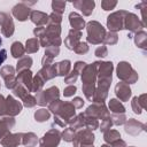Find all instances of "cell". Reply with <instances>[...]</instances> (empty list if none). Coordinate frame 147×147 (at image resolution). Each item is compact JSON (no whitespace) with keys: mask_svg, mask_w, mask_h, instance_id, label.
<instances>
[{"mask_svg":"<svg viewBox=\"0 0 147 147\" xmlns=\"http://www.w3.org/2000/svg\"><path fill=\"white\" fill-rule=\"evenodd\" d=\"M87 32H88L87 39L92 44L100 42L105 37V29L98 22H90L87 25Z\"/></svg>","mask_w":147,"mask_h":147,"instance_id":"1","label":"cell"},{"mask_svg":"<svg viewBox=\"0 0 147 147\" xmlns=\"http://www.w3.org/2000/svg\"><path fill=\"white\" fill-rule=\"evenodd\" d=\"M0 24L2 26V33L7 37H9L13 32H14V24L13 21L10 18V16H8L5 13L0 14Z\"/></svg>","mask_w":147,"mask_h":147,"instance_id":"2","label":"cell"},{"mask_svg":"<svg viewBox=\"0 0 147 147\" xmlns=\"http://www.w3.org/2000/svg\"><path fill=\"white\" fill-rule=\"evenodd\" d=\"M29 13H30V8L26 7L24 3H20V5H16L14 8H13V14L14 16L20 20V21H24L28 18L29 16Z\"/></svg>","mask_w":147,"mask_h":147,"instance_id":"3","label":"cell"},{"mask_svg":"<svg viewBox=\"0 0 147 147\" xmlns=\"http://www.w3.org/2000/svg\"><path fill=\"white\" fill-rule=\"evenodd\" d=\"M57 144H59V132L57 131H49L41 140L42 147L45 145H46V147H54Z\"/></svg>","mask_w":147,"mask_h":147,"instance_id":"4","label":"cell"},{"mask_svg":"<svg viewBox=\"0 0 147 147\" xmlns=\"http://www.w3.org/2000/svg\"><path fill=\"white\" fill-rule=\"evenodd\" d=\"M121 11L114 13L113 15H110L108 17V28L110 30H118V29H123V24H122V20L119 17Z\"/></svg>","mask_w":147,"mask_h":147,"instance_id":"5","label":"cell"},{"mask_svg":"<svg viewBox=\"0 0 147 147\" xmlns=\"http://www.w3.org/2000/svg\"><path fill=\"white\" fill-rule=\"evenodd\" d=\"M22 109V106L20 105L18 101L14 100L11 96H8L7 98V101H6V111L9 113L10 115H15V114H18Z\"/></svg>","mask_w":147,"mask_h":147,"instance_id":"6","label":"cell"},{"mask_svg":"<svg viewBox=\"0 0 147 147\" xmlns=\"http://www.w3.org/2000/svg\"><path fill=\"white\" fill-rule=\"evenodd\" d=\"M74 6L77 7L78 9H80L85 15H90L93 10L94 2L93 1H76V2H74Z\"/></svg>","mask_w":147,"mask_h":147,"instance_id":"7","label":"cell"},{"mask_svg":"<svg viewBox=\"0 0 147 147\" xmlns=\"http://www.w3.org/2000/svg\"><path fill=\"white\" fill-rule=\"evenodd\" d=\"M69 18H70L71 26H74V30H79V29L84 28V24H85L84 23V20L77 13H71L69 15Z\"/></svg>","mask_w":147,"mask_h":147,"instance_id":"8","label":"cell"},{"mask_svg":"<svg viewBox=\"0 0 147 147\" xmlns=\"http://www.w3.org/2000/svg\"><path fill=\"white\" fill-rule=\"evenodd\" d=\"M22 134H8L2 141L1 144L5 147H15L18 142H20V137Z\"/></svg>","mask_w":147,"mask_h":147,"instance_id":"9","label":"cell"},{"mask_svg":"<svg viewBox=\"0 0 147 147\" xmlns=\"http://www.w3.org/2000/svg\"><path fill=\"white\" fill-rule=\"evenodd\" d=\"M31 20H32V22L36 23V24H45V23L48 21V16H47L46 14L41 13V11L34 10V11L31 13Z\"/></svg>","mask_w":147,"mask_h":147,"instance_id":"10","label":"cell"},{"mask_svg":"<svg viewBox=\"0 0 147 147\" xmlns=\"http://www.w3.org/2000/svg\"><path fill=\"white\" fill-rule=\"evenodd\" d=\"M116 94H117L122 100H126V99L130 96L131 91H130V88H129L126 85H124V84H118V85L116 86Z\"/></svg>","mask_w":147,"mask_h":147,"instance_id":"11","label":"cell"},{"mask_svg":"<svg viewBox=\"0 0 147 147\" xmlns=\"http://www.w3.org/2000/svg\"><path fill=\"white\" fill-rule=\"evenodd\" d=\"M24 53V48L22 46L21 42H14L13 46H11V54L14 57H18V56H22Z\"/></svg>","mask_w":147,"mask_h":147,"instance_id":"12","label":"cell"},{"mask_svg":"<svg viewBox=\"0 0 147 147\" xmlns=\"http://www.w3.org/2000/svg\"><path fill=\"white\" fill-rule=\"evenodd\" d=\"M56 68H59V71L56 75H67V72L69 71L70 68V62L69 61H63L56 64Z\"/></svg>","mask_w":147,"mask_h":147,"instance_id":"13","label":"cell"},{"mask_svg":"<svg viewBox=\"0 0 147 147\" xmlns=\"http://www.w3.org/2000/svg\"><path fill=\"white\" fill-rule=\"evenodd\" d=\"M26 51L29 53L38 51V41H37V39H30V40L26 41Z\"/></svg>","mask_w":147,"mask_h":147,"instance_id":"14","label":"cell"},{"mask_svg":"<svg viewBox=\"0 0 147 147\" xmlns=\"http://www.w3.org/2000/svg\"><path fill=\"white\" fill-rule=\"evenodd\" d=\"M109 107H110V109H111L113 111H115V113H118V111L123 113V111H124V108L122 107V105H119V102H117V100H110Z\"/></svg>","mask_w":147,"mask_h":147,"instance_id":"15","label":"cell"},{"mask_svg":"<svg viewBox=\"0 0 147 147\" xmlns=\"http://www.w3.org/2000/svg\"><path fill=\"white\" fill-rule=\"evenodd\" d=\"M31 63H32V60H31L30 57H24V59H22V60L18 62V64H17V70H21L22 68H29V67L31 65Z\"/></svg>","mask_w":147,"mask_h":147,"instance_id":"16","label":"cell"},{"mask_svg":"<svg viewBox=\"0 0 147 147\" xmlns=\"http://www.w3.org/2000/svg\"><path fill=\"white\" fill-rule=\"evenodd\" d=\"M49 117V114L48 111H46L45 109H40L39 111L36 113V119H38L39 122H42L45 119H47Z\"/></svg>","mask_w":147,"mask_h":147,"instance_id":"17","label":"cell"},{"mask_svg":"<svg viewBox=\"0 0 147 147\" xmlns=\"http://www.w3.org/2000/svg\"><path fill=\"white\" fill-rule=\"evenodd\" d=\"M52 7H53V9L55 10V14L56 13H62L63 11V9H64V7H65V2H60V1H54V2H52Z\"/></svg>","mask_w":147,"mask_h":147,"instance_id":"18","label":"cell"},{"mask_svg":"<svg viewBox=\"0 0 147 147\" xmlns=\"http://www.w3.org/2000/svg\"><path fill=\"white\" fill-rule=\"evenodd\" d=\"M87 49H88V48H87V45L84 44V42H83V44L79 42L78 46H75V51H76L77 53H83V52L85 53V52H87Z\"/></svg>","mask_w":147,"mask_h":147,"instance_id":"19","label":"cell"},{"mask_svg":"<svg viewBox=\"0 0 147 147\" xmlns=\"http://www.w3.org/2000/svg\"><path fill=\"white\" fill-rule=\"evenodd\" d=\"M36 102H37V101H34V99H33L32 96H30V95L24 96V105H25V106H28V107H32Z\"/></svg>","mask_w":147,"mask_h":147,"instance_id":"20","label":"cell"},{"mask_svg":"<svg viewBox=\"0 0 147 147\" xmlns=\"http://www.w3.org/2000/svg\"><path fill=\"white\" fill-rule=\"evenodd\" d=\"M101 6L103 7V9H105V10H109V9H111V8H114V7L116 6V2H109V1H102V3H101Z\"/></svg>","mask_w":147,"mask_h":147,"instance_id":"21","label":"cell"},{"mask_svg":"<svg viewBox=\"0 0 147 147\" xmlns=\"http://www.w3.org/2000/svg\"><path fill=\"white\" fill-rule=\"evenodd\" d=\"M75 92H76V87H75V86H68V87L64 90V95H65V96H70V95H72Z\"/></svg>","mask_w":147,"mask_h":147,"instance_id":"22","label":"cell"},{"mask_svg":"<svg viewBox=\"0 0 147 147\" xmlns=\"http://www.w3.org/2000/svg\"><path fill=\"white\" fill-rule=\"evenodd\" d=\"M6 113V101H3V98L0 95V115Z\"/></svg>","mask_w":147,"mask_h":147,"instance_id":"23","label":"cell"},{"mask_svg":"<svg viewBox=\"0 0 147 147\" xmlns=\"http://www.w3.org/2000/svg\"><path fill=\"white\" fill-rule=\"evenodd\" d=\"M95 54H96L98 56H106V55H107V49H106L105 47H100V48L96 49Z\"/></svg>","mask_w":147,"mask_h":147,"instance_id":"24","label":"cell"},{"mask_svg":"<svg viewBox=\"0 0 147 147\" xmlns=\"http://www.w3.org/2000/svg\"><path fill=\"white\" fill-rule=\"evenodd\" d=\"M70 132H71V130H70V129H68V130L63 133V137H64V139H65L67 141H70V140L72 139V137H74V134H71Z\"/></svg>","mask_w":147,"mask_h":147,"instance_id":"25","label":"cell"},{"mask_svg":"<svg viewBox=\"0 0 147 147\" xmlns=\"http://www.w3.org/2000/svg\"><path fill=\"white\" fill-rule=\"evenodd\" d=\"M6 54H7V52H6V49H1L0 51V64L6 60Z\"/></svg>","mask_w":147,"mask_h":147,"instance_id":"26","label":"cell"},{"mask_svg":"<svg viewBox=\"0 0 147 147\" xmlns=\"http://www.w3.org/2000/svg\"><path fill=\"white\" fill-rule=\"evenodd\" d=\"M74 103H76V107H80V106L83 105V101H82V99L76 98V99L74 100Z\"/></svg>","mask_w":147,"mask_h":147,"instance_id":"27","label":"cell"},{"mask_svg":"<svg viewBox=\"0 0 147 147\" xmlns=\"http://www.w3.org/2000/svg\"><path fill=\"white\" fill-rule=\"evenodd\" d=\"M0 45H1V38H0Z\"/></svg>","mask_w":147,"mask_h":147,"instance_id":"28","label":"cell"}]
</instances>
